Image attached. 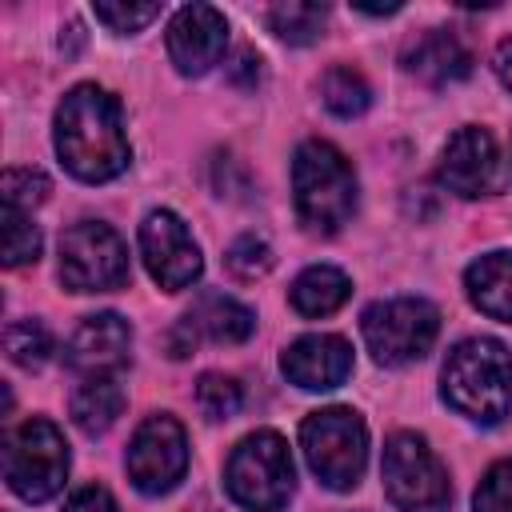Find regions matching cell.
Wrapping results in <instances>:
<instances>
[{"mask_svg":"<svg viewBox=\"0 0 512 512\" xmlns=\"http://www.w3.org/2000/svg\"><path fill=\"white\" fill-rule=\"evenodd\" d=\"M56 152L60 164L88 184L112 180L128 168V136L120 100L96 84H76L56 108Z\"/></svg>","mask_w":512,"mask_h":512,"instance_id":"obj_1","label":"cell"},{"mask_svg":"<svg viewBox=\"0 0 512 512\" xmlns=\"http://www.w3.org/2000/svg\"><path fill=\"white\" fill-rule=\"evenodd\" d=\"M444 400L476 420L500 424L512 408V352L492 336L460 340L444 360Z\"/></svg>","mask_w":512,"mask_h":512,"instance_id":"obj_2","label":"cell"},{"mask_svg":"<svg viewBox=\"0 0 512 512\" xmlns=\"http://www.w3.org/2000/svg\"><path fill=\"white\" fill-rule=\"evenodd\" d=\"M292 200L308 232L332 236L356 208V176L340 148L328 140H304L292 160Z\"/></svg>","mask_w":512,"mask_h":512,"instance_id":"obj_3","label":"cell"},{"mask_svg":"<svg viewBox=\"0 0 512 512\" xmlns=\"http://www.w3.org/2000/svg\"><path fill=\"white\" fill-rule=\"evenodd\" d=\"M224 484L240 508L280 512L296 488V472H292V456H288L284 436L268 432V428L244 436L224 464Z\"/></svg>","mask_w":512,"mask_h":512,"instance_id":"obj_4","label":"cell"},{"mask_svg":"<svg viewBox=\"0 0 512 512\" xmlns=\"http://www.w3.org/2000/svg\"><path fill=\"white\" fill-rule=\"evenodd\" d=\"M300 448L320 484L348 492L368 464V428L352 408H320L300 424Z\"/></svg>","mask_w":512,"mask_h":512,"instance_id":"obj_5","label":"cell"},{"mask_svg":"<svg viewBox=\"0 0 512 512\" xmlns=\"http://www.w3.org/2000/svg\"><path fill=\"white\" fill-rule=\"evenodd\" d=\"M64 476H68V444L52 420L32 416L8 432L4 480L20 500L44 504L48 496H56L64 488Z\"/></svg>","mask_w":512,"mask_h":512,"instance_id":"obj_6","label":"cell"},{"mask_svg":"<svg viewBox=\"0 0 512 512\" xmlns=\"http://www.w3.org/2000/svg\"><path fill=\"white\" fill-rule=\"evenodd\" d=\"M360 332H364V344L376 356V364L400 368V364L420 360L436 344L440 312H436V304H428L420 296L376 300L372 308H364Z\"/></svg>","mask_w":512,"mask_h":512,"instance_id":"obj_7","label":"cell"},{"mask_svg":"<svg viewBox=\"0 0 512 512\" xmlns=\"http://www.w3.org/2000/svg\"><path fill=\"white\" fill-rule=\"evenodd\" d=\"M384 492L400 512H448V472L416 432H396L384 444Z\"/></svg>","mask_w":512,"mask_h":512,"instance_id":"obj_8","label":"cell"},{"mask_svg":"<svg viewBox=\"0 0 512 512\" xmlns=\"http://www.w3.org/2000/svg\"><path fill=\"white\" fill-rule=\"evenodd\" d=\"M60 280L72 292H112L128 280V248L100 220L72 224L60 240Z\"/></svg>","mask_w":512,"mask_h":512,"instance_id":"obj_9","label":"cell"},{"mask_svg":"<svg viewBox=\"0 0 512 512\" xmlns=\"http://www.w3.org/2000/svg\"><path fill=\"white\" fill-rule=\"evenodd\" d=\"M188 472V436L176 416H148L128 444V480L144 496L172 492Z\"/></svg>","mask_w":512,"mask_h":512,"instance_id":"obj_10","label":"cell"},{"mask_svg":"<svg viewBox=\"0 0 512 512\" xmlns=\"http://www.w3.org/2000/svg\"><path fill=\"white\" fill-rule=\"evenodd\" d=\"M140 252H144V264H148L152 280L164 292L188 288L200 276V268H204L192 232L168 208H156V212L144 216V224H140Z\"/></svg>","mask_w":512,"mask_h":512,"instance_id":"obj_11","label":"cell"},{"mask_svg":"<svg viewBox=\"0 0 512 512\" xmlns=\"http://www.w3.org/2000/svg\"><path fill=\"white\" fill-rule=\"evenodd\" d=\"M440 180L448 192L476 200V196H492L504 180L500 168V152L488 128H460L448 144H444V160H440Z\"/></svg>","mask_w":512,"mask_h":512,"instance_id":"obj_12","label":"cell"},{"mask_svg":"<svg viewBox=\"0 0 512 512\" xmlns=\"http://www.w3.org/2000/svg\"><path fill=\"white\" fill-rule=\"evenodd\" d=\"M224 44L228 20L212 4H184L168 24V56L184 76H204L212 64H220Z\"/></svg>","mask_w":512,"mask_h":512,"instance_id":"obj_13","label":"cell"},{"mask_svg":"<svg viewBox=\"0 0 512 512\" xmlns=\"http://www.w3.org/2000/svg\"><path fill=\"white\" fill-rule=\"evenodd\" d=\"M280 372L304 388V392H328L340 388L352 372V344L344 336H328V332H312L300 336L284 348L280 356Z\"/></svg>","mask_w":512,"mask_h":512,"instance_id":"obj_14","label":"cell"},{"mask_svg":"<svg viewBox=\"0 0 512 512\" xmlns=\"http://www.w3.org/2000/svg\"><path fill=\"white\" fill-rule=\"evenodd\" d=\"M128 348H132L128 320L116 312H96V316L80 320V328L72 332V340L64 348V360L76 372L108 376V372H120L128 364Z\"/></svg>","mask_w":512,"mask_h":512,"instance_id":"obj_15","label":"cell"},{"mask_svg":"<svg viewBox=\"0 0 512 512\" xmlns=\"http://www.w3.org/2000/svg\"><path fill=\"white\" fill-rule=\"evenodd\" d=\"M404 68L416 80H424L428 88H444V84H456L472 72V56H468V48L460 44L456 32L428 28L404 48Z\"/></svg>","mask_w":512,"mask_h":512,"instance_id":"obj_16","label":"cell"},{"mask_svg":"<svg viewBox=\"0 0 512 512\" xmlns=\"http://www.w3.org/2000/svg\"><path fill=\"white\" fill-rule=\"evenodd\" d=\"M464 288L484 316L512 324V256L508 252H488L472 260L464 272Z\"/></svg>","mask_w":512,"mask_h":512,"instance_id":"obj_17","label":"cell"},{"mask_svg":"<svg viewBox=\"0 0 512 512\" xmlns=\"http://www.w3.org/2000/svg\"><path fill=\"white\" fill-rule=\"evenodd\" d=\"M188 320L196 324V332H204V336L216 340V344H240V340H248L252 328H256V312H252L248 304L232 300V296H220V292L200 296V300L192 304Z\"/></svg>","mask_w":512,"mask_h":512,"instance_id":"obj_18","label":"cell"},{"mask_svg":"<svg viewBox=\"0 0 512 512\" xmlns=\"http://www.w3.org/2000/svg\"><path fill=\"white\" fill-rule=\"evenodd\" d=\"M348 292H352V284H348V276H344L340 268H332V264H312V268H304V272L292 280L288 300H292V308H296L300 316H328V312H336V308L348 300Z\"/></svg>","mask_w":512,"mask_h":512,"instance_id":"obj_19","label":"cell"},{"mask_svg":"<svg viewBox=\"0 0 512 512\" xmlns=\"http://www.w3.org/2000/svg\"><path fill=\"white\" fill-rule=\"evenodd\" d=\"M120 408H124L120 384H116L112 376H92V380L80 384L76 396H72V424H76L84 436H100V432H108V428L116 424Z\"/></svg>","mask_w":512,"mask_h":512,"instance_id":"obj_20","label":"cell"},{"mask_svg":"<svg viewBox=\"0 0 512 512\" xmlns=\"http://www.w3.org/2000/svg\"><path fill=\"white\" fill-rule=\"evenodd\" d=\"M320 100H324V108H328L332 116L352 120V116L368 112L372 88H368V80H364L356 68L336 64V68H328V72L320 76Z\"/></svg>","mask_w":512,"mask_h":512,"instance_id":"obj_21","label":"cell"},{"mask_svg":"<svg viewBox=\"0 0 512 512\" xmlns=\"http://www.w3.org/2000/svg\"><path fill=\"white\" fill-rule=\"evenodd\" d=\"M268 24L284 44H312V40H320V32L328 24V4L288 0V4L268 8Z\"/></svg>","mask_w":512,"mask_h":512,"instance_id":"obj_22","label":"cell"},{"mask_svg":"<svg viewBox=\"0 0 512 512\" xmlns=\"http://www.w3.org/2000/svg\"><path fill=\"white\" fill-rule=\"evenodd\" d=\"M4 352H8L12 364H20V368L32 372V368H40L48 360L52 332L44 328V320H12L4 328Z\"/></svg>","mask_w":512,"mask_h":512,"instance_id":"obj_23","label":"cell"},{"mask_svg":"<svg viewBox=\"0 0 512 512\" xmlns=\"http://www.w3.org/2000/svg\"><path fill=\"white\" fill-rule=\"evenodd\" d=\"M36 256H40V228L32 224L28 212L4 208V264L24 268V264H36Z\"/></svg>","mask_w":512,"mask_h":512,"instance_id":"obj_24","label":"cell"},{"mask_svg":"<svg viewBox=\"0 0 512 512\" xmlns=\"http://www.w3.org/2000/svg\"><path fill=\"white\" fill-rule=\"evenodd\" d=\"M196 404H200V412H204L208 420H228V416L240 412L244 392H240V384H236L232 376H224V372H204V376L196 380Z\"/></svg>","mask_w":512,"mask_h":512,"instance_id":"obj_25","label":"cell"},{"mask_svg":"<svg viewBox=\"0 0 512 512\" xmlns=\"http://www.w3.org/2000/svg\"><path fill=\"white\" fill-rule=\"evenodd\" d=\"M224 268L236 276V280H260L268 268H272V248H268V240L264 236H256V232H244V236H236L232 244H228V252H224Z\"/></svg>","mask_w":512,"mask_h":512,"instance_id":"obj_26","label":"cell"},{"mask_svg":"<svg viewBox=\"0 0 512 512\" xmlns=\"http://www.w3.org/2000/svg\"><path fill=\"white\" fill-rule=\"evenodd\" d=\"M4 208H16V212H32L36 204L48 200V176L36 172V168H8L4 172Z\"/></svg>","mask_w":512,"mask_h":512,"instance_id":"obj_27","label":"cell"},{"mask_svg":"<svg viewBox=\"0 0 512 512\" xmlns=\"http://www.w3.org/2000/svg\"><path fill=\"white\" fill-rule=\"evenodd\" d=\"M472 512H512V460H500L484 472L472 496Z\"/></svg>","mask_w":512,"mask_h":512,"instance_id":"obj_28","label":"cell"},{"mask_svg":"<svg viewBox=\"0 0 512 512\" xmlns=\"http://www.w3.org/2000/svg\"><path fill=\"white\" fill-rule=\"evenodd\" d=\"M92 12H96L100 24H108L120 36H128V32H140L144 24H152L160 16V4H112V0H96Z\"/></svg>","mask_w":512,"mask_h":512,"instance_id":"obj_29","label":"cell"},{"mask_svg":"<svg viewBox=\"0 0 512 512\" xmlns=\"http://www.w3.org/2000/svg\"><path fill=\"white\" fill-rule=\"evenodd\" d=\"M64 512H116V500L100 488V484H88V488H76L64 504Z\"/></svg>","mask_w":512,"mask_h":512,"instance_id":"obj_30","label":"cell"},{"mask_svg":"<svg viewBox=\"0 0 512 512\" xmlns=\"http://www.w3.org/2000/svg\"><path fill=\"white\" fill-rule=\"evenodd\" d=\"M492 68H496V76H500V84H504V88L512 92V36L496 44V56H492Z\"/></svg>","mask_w":512,"mask_h":512,"instance_id":"obj_31","label":"cell"},{"mask_svg":"<svg viewBox=\"0 0 512 512\" xmlns=\"http://www.w3.org/2000/svg\"><path fill=\"white\" fill-rule=\"evenodd\" d=\"M240 76H244V84L252 88V84L260 80V56L240 52V56H236V64H232V80H240Z\"/></svg>","mask_w":512,"mask_h":512,"instance_id":"obj_32","label":"cell"},{"mask_svg":"<svg viewBox=\"0 0 512 512\" xmlns=\"http://www.w3.org/2000/svg\"><path fill=\"white\" fill-rule=\"evenodd\" d=\"M80 44H84V32H80V24L72 20V24H68V32L60 36V52H64V56H76V52H80Z\"/></svg>","mask_w":512,"mask_h":512,"instance_id":"obj_33","label":"cell"}]
</instances>
